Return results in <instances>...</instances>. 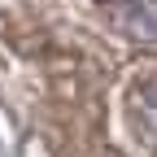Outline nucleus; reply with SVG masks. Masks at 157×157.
Masks as SVG:
<instances>
[{
    "instance_id": "nucleus-1",
    "label": "nucleus",
    "mask_w": 157,
    "mask_h": 157,
    "mask_svg": "<svg viewBox=\"0 0 157 157\" xmlns=\"http://www.w3.org/2000/svg\"><path fill=\"white\" fill-rule=\"evenodd\" d=\"M101 9L135 39H157V0H101Z\"/></svg>"
},
{
    "instance_id": "nucleus-2",
    "label": "nucleus",
    "mask_w": 157,
    "mask_h": 157,
    "mask_svg": "<svg viewBox=\"0 0 157 157\" xmlns=\"http://www.w3.org/2000/svg\"><path fill=\"white\" fill-rule=\"evenodd\" d=\"M131 122H135V135L157 148V78H140V87L131 92Z\"/></svg>"
}]
</instances>
